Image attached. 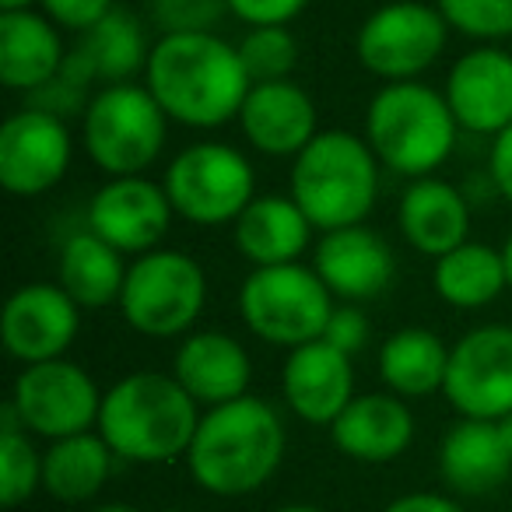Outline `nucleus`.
I'll list each match as a JSON object with an SVG mask.
<instances>
[{
	"label": "nucleus",
	"instance_id": "nucleus-3",
	"mask_svg": "<svg viewBox=\"0 0 512 512\" xmlns=\"http://www.w3.org/2000/svg\"><path fill=\"white\" fill-rule=\"evenodd\" d=\"M197 400L165 372H134L102 393L99 435L120 460L169 463L186 456L197 425Z\"/></svg>",
	"mask_w": 512,
	"mask_h": 512
},
{
	"label": "nucleus",
	"instance_id": "nucleus-41",
	"mask_svg": "<svg viewBox=\"0 0 512 512\" xmlns=\"http://www.w3.org/2000/svg\"><path fill=\"white\" fill-rule=\"evenodd\" d=\"M36 0H0V11H32Z\"/></svg>",
	"mask_w": 512,
	"mask_h": 512
},
{
	"label": "nucleus",
	"instance_id": "nucleus-20",
	"mask_svg": "<svg viewBox=\"0 0 512 512\" xmlns=\"http://www.w3.org/2000/svg\"><path fill=\"white\" fill-rule=\"evenodd\" d=\"M172 376L200 407H221L246 397L253 383V362L232 334L197 330L179 344Z\"/></svg>",
	"mask_w": 512,
	"mask_h": 512
},
{
	"label": "nucleus",
	"instance_id": "nucleus-29",
	"mask_svg": "<svg viewBox=\"0 0 512 512\" xmlns=\"http://www.w3.org/2000/svg\"><path fill=\"white\" fill-rule=\"evenodd\" d=\"M432 285L435 295L456 309L488 306L509 288L502 249H491L484 242H463L453 253L435 260Z\"/></svg>",
	"mask_w": 512,
	"mask_h": 512
},
{
	"label": "nucleus",
	"instance_id": "nucleus-17",
	"mask_svg": "<svg viewBox=\"0 0 512 512\" xmlns=\"http://www.w3.org/2000/svg\"><path fill=\"white\" fill-rule=\"evenodd\" d=\"M446 102L463 130L502 134L512 123V53L491 43L463 53L449 71Z\"/></svg>",
	"mask_w": 512,
	"mask_h": 512
},
{
	"label": "nucleus",
	"instance_id": "nucleus-30",
	"mask_svg": "<svg viewBox=\"0 0 512 512\" xmlns=\"http://www.w3.org/2000/svg\"><path fill=\"white\" fill-rule=\"evenodd\" d=\"M78 50L85 53L99 85H127L134 74L148 71L151 60V46L144 39L141 22L120 8H113L95 29H88Z\"/></svg>",
	"mask_w": 512,
	"mask_h": 512
},
{
	"label": "nucleus",
	"instance_id": "nucleus-1",
	"mask_svg": "<svg viewBox=\"0 0 512 512\" xmlns=\"http://www.w3.org/2000/svg\"><path fill=\"white\" fill-rule=\"evenodd\" d=\"M144 85L169 113V120L214 130L228 120H239L253 81L242 67L239 46L225 43L214 32H190L162 36L151 46Z\"/></svg>",
	"mask_w": 512,
	"mask_h": 512
},
{
	"label": "nucleus",
	"instance_id": "nucleus-7",
	"mask_svg": "<svg viewBox=\"0 0 512 512\" xmlns=\"http://www.w3.org/2000/svg\"><path fill=\"white\" fill-rule=\"evenodd\" d=\"M85 151L102 172L141 176L165 148L169 113L158 106L148 85H106L85 109Z\"/></svg>",
	"mask_w": 512,
	"mask_h": 512
},
{
	"label": "nucleus",
	"instance_id": "nucleus-25",
	"mask_svg": "<svg viewBox=\"0 0 512 512\" xmlns=\"http://www.w3.org/2000/svg\"><path fill=\"white\" fill-rule=\"evenodd\" d=\"M67 60L57 25L36 11H0V81L15 92H36L57 78Z\"/></svg>",
	"mask_w": 512,
	"mask_h": 512
},
{
	"label": "nucleus",
	"instance_id": "nucleus-36",
	"mask_svg": "<svg viewBox=\"0 0 512 512\" xmlns=\"http://www.w3.org/2000/svg\"><path fill=\"white\" fill-rule=\"evenodd\" d=\"M323 341H330L334 348H341L344 355H355V351H362L365 344H369V320H365V313L355 306V302H348V306H334L327 330H323Z\"/></svg>",
	"mask_w": 512,
	"mask_h": 512
},
{
	"label": "nucleus",
	"instance_id": "nucleus-37",
	"mask_svg": "<svg viewBox=\"0 0 512 512\" xmlns=\"http://www.w3.org/2000/svg\"><path fill=\"white\" fill-rule=\"evenodd\" d=\"M306 4L309 0H228V11L256 29V25H288L302 15Z\"/></svg>",
	"mask_w": 512,
	"mask_h": 512
},
{
	"label": "nucleus",
	"instance_id": "nucleus-28",
	"mask_svg": "<svg viewBox=\"0 0 512 512\" xmlns=\"http://www.w3.org/2000/svg\"><path fill=\"white\" fill-rule=\"evenodd\" d=\"M116 453L99 432L53 439L43 453V491L60 502H88L102 491Z\"/></svg>",
	"mask_w": 512,
	"mask_h": 512
},
{
	"label": "nucleus",
	"instance_id": "nucleus-14",
	"mask_svg": "<svg viewBox=\"0 0 512 512\" xmlns=\"http://www.w3.org/2000/svg\"><path fill=\"white\" fill-rule=\"evenodd\" d=\"M81 327V306L50 281L22 285L4 306L0 337L11 358L22 365H39L64 358Z\"/></svg>",
	"mask_w": 512,
	"mask_h": 512
},
{
	"label": "nucleus",
	"instance_id": "nucleus-8",
	"mask_svg": "<svg viewBox=\"0 0 512 512\" xmlns=\"http://www.w3.org/2000/svg\"><path fill=\"white\" fill-rule=\"evenodd\" d=\"M207 302L204 267L179 249H151L130 264L120 313L137 334L169 341L190 334Z\"/></svg>",
	"mask_w": 512,
	"mask_h": 512
},
{
	"label": "nucleus",
	"instance_id": "nucleus-24",
	"mask_svg": "<svg viewBox=\"0 0 512 512\" xmlns=\"http://www.w3.org/2000/svg\"><path fill=\"white\" fill-rule=\"evenodd\" d=\"M439 474L460 495H491L512 474V453L498 421L460 418L439 442Z\"/></svg>",
	"mask_w": 512,
	"mask_h": 512
},
{
	"label": "nucleus",
	"instance_id": "nucleus-40",
	"mask_svg": "<svg viewBox=\"0 0 512 512\" xmlns=\"http://www.w3.org/2000/svg\"><path fill=\"white\" fill-rule=\"evenodd\" d=\"M498 432H502L505 446H509V453H512V411L505 414V418H498Z\"/></svg>",
	"mask_w": 512,
	"mask_h": 512
},
{
	"label": "nucleus",
	"instance_id": "nucleus-44",
	"mask_svg": "<svg viewBox=\"0 0 512 512\" xmlns=\"http://www.w3.org/2000/svg\"><path fill=\"white\" fill-rule=\"evenodd\" d=\"M274 512H327V509H316V505H285V509H274Z\"/></svg>",
	"mask_w": 512,
	"mask_h": 512
},
{
	"label": "nucleus",
	"instance_id": "nucleus-13",
	"mask_svg": "<svg viewBox=\"0 0 512 512\" xmlns=\"http://www.w3.org/2000/svg\"><path fill=\"white\" fill-rule=\"evenodd\" d=\"M71 130L43 109H18L0 127V186L15 197H39L67 176Z\"/></svg>",
	"mask_w": 512,
	"mask_h": 512
},
{
	"label": "nucleus",
	"instance_id": "nucleus-10",
	"mask_svg": "<svg viewBox=\"0 0 512 512\" xmlns=\"http://www.w3.org/2000/svg\"><path fill=\"white\" fill-rule=\"evenodd\" d=\"M449 39V22L439 8L418 0H393L376 8L355 36V53L362 67L376 78L418 81L442 57Z\"/></svg>",
	"mask_w": 512,
	"mask_h": 512
},
{
	"label": "nucleus",
	"instance_id": "nucleus-35",
	"mask_svg": "<svg viewBox=\"0 0 512 512\" xmlns=\"http://www.w3.org/2000/svg\"><path fill=\"white\" fill-rule=\"evenodd\" d=\"M39 4L57 29H71L81 32V36L113 11V0H39Z\"/></svg>",
	"mask_w": 512,
	"mask_h": 512
},
{
	"label": "nucleus",
	"instance_id": "nucleus-31",
	"mask_svg": "<svg viewBox=\"0 0 512 512\" xmlns=\"http://www.w3.org/2000/svg\"><path fill=\"white\" fill-rule=\"evenodd\" d=\"M43 488V453L25 428H0V502L15 509Z\"/></svg>",
	"mask_w": 512,
	"mask_h": 512
},
{
	"label": "nucleus",
	"instance_id": "nucleus-27",
	"mask_svg": "<svg viewBox=\"0 0 512 512\" xmlns=\"http://www.w3.org/2000/svg\"><path fill=\"white\" fill-rule=\"evenodd\" d=\"M449 351L435 330L404 327L379 348V376L397 397H432L446 386Z\"/></svg>",
	"mask_w": 512,
	"mask_h": 512
},
{
	"label": "nucleus",
	"instance_id": "nucleus-2",
	"mask_svg": "<svg viewBox=\"0 0 512 512\" xmlns=\"http://www.w3.org/2000/svg\"><path fill=\"white\" fill-rule=\"evenodd\" d=\"M285 460V425L278 411L260 397L207 407L197 435L186 449L190 477L207 495H253L278 474Z\"/></svg>",
	"mask_w": 512,
	"mask_h": 512
},
{
	"label": "nucleus",
	"instance_id": "nucleus-42",
	"mask_svg": "<svg viewBox=\"0 0 512 512\" xmlns=\"http://www.w3.org/2000/svg\"><path fill=\"white\" fill-rule=\"evenodd\" d=\"M502 260H505V278H509V288H512V232H509V239H505V246H502Z\"/></svg>",
	"mask_w": 512,
	"mask_h": 512
},
{
	"label": "nucleus",
	"instance_id": "nucleus-16",
	"mask_svg": "<svg viewBox=\"0 0 512 512\" xmlns=\"http://www.w3.org/2000/svg\"><path fill=\"white\" fill-rule=\"evenodd\" d=\"M281 393L295 418L309 425H334L344 407L355 400L351 355L323 337L288 351V362L281 369Z\"/></svg>",
	"mask_w": 512,
	"mask_h": 512
},
{
	"label": "nucleus",
	"instance_id": "nucleus-39",
	"mask_svg": "<svg viewBox=\"0 0 512 512\" xmlns=\"http://www.w3.org/2000/svg\"><path fill=\"white\" fill-rule=\"evenodd\" d=\"M383 512H463V509L453 498L439 495V491H411V495L393 498Z\"/></svg>",
	"mask_w": 512,
	"mask_h": 512
},
{
	"label": "nucleus",
	"instance_id": "nucleus-5",
	"mask_svg": "<svg viewBox=\"0 0 512 512\" xmlns=\"http://www.w3.org/2000/svg\"><path fill=\"white\" fill-rule=\"evenodd\" d=\"M453 109L446 92L421 81H390L379 88L365 113V141L376 151L379 165L407 179H425L435 172L456 144Z\"/></svg>",
	"mask_w": 512,
	"mask_h": 512
},
{
	"label": "nucleus",
	"instance_id": "nucleus-34",
	"mask_svg": "<svg viewBox=\"0 0 512 512\" xmlns=\"http://www.w3.org/2000/svg\"><path fill=\"white\" fill-rule=\"evenodd\" d=\"M228 0H151V22L162 36H190V32H214L225 18Z\"/></svg>",
	"mask_w": 512,
	"mask_h": 512
},
{
	"label": "nucleus",
	"instance_id": "nucleus-11",
	"mask_svg": "<svg viewBox=\"0 0 512 512\" xmlns=\"http://www.w3.org/2000/svg\"><path fill=\"white\" fill-rule=\"evenodd\" d=\"M8 404L22 418L25 432L53 442L92 432V425H99L102 393L81 365L53 358V362L25 365Z\"/></svg>",
	"mask_w": 512,
	"mask_h": 512
},
{
	"label": "nucleus",
	"instance_id": "nucleus-6",
	"mask_svg": "<svg viewBox=\"0 0 512 512\" xmlns=\"http://www.w3.org/2000/svg\"><path fill=\"white\" fill-rule=\"evenodd\" d=\"M334 313V292L302 264L253 267L239 288V316L260 341L274 348H302L320 341Z\"/></svg>",
	"mask_w": 512,
	"mask_h": 512
},
{
	"label": "nucleus",
	"instance_id": "nucleus-4",
	"mask_svg": "<svg viewBox=\"0 0 512 512\" xmlns=\"http://www.w3.org/2000/svg\"><path fill=\"white\" fill-rule=\"evenodd\" d=\"M379 197V158L369 141L348 130H320L292 165V200L313 228L362 225Z\"/></svg>",
	"mask_w": 512,
	"mask_h": 512
},
{
	"label": "nucleus",
	"instance_id": "nucleus-21",
	"mask_svg": "<svg viewBox=\"0 0 512 512\" xmlns=\"http://www.w3.org/2000/svg\"><path fill=\"white\" fill-rule=\"evenodd\" d=\"M330 439L348 460L390 463L411 446L414 414L397 393H365L351 400L330 425Z\"/></svg>",
	"mask_w": 512,
	"mask_h": 512
},
{
	"label": "nucleus",
	"instance_id": "nucleus-12",
	"mask_svg": "<svg viewBox=\"0 0 512 512\" xmlns=\"http://www.w3.org/2000/svg\"><path fill=\"white\" fill-rule=\"evenodd\" d=\"M442 393L463 418H505L512 411V327L488 323L467 330L449 351Z\"/></svg>",
	"mask_w": 512,
	"mask_h": 512
},
{
	"label": "nucleus",
	"instance_id": "nucleus-43",
	"mask_svg": "<svg viewBox=\"0 0 512 512\" xmlns=\"http://www.w3.org/2000/svg\"><path fill=\"white\" fill-rule=\"evenodd\" d=\"M92 512H137L134 505H127V502H106V505H99V509H92Z\"/></svg>",
	"mask_w": 512,
	"mask_h": 512
},
{
	"label": "nucleus",
	"instance_id": "nucleus-9",
	"mask_svg": "<svg viewBox=\"0 0 512 512\" xmlns=\"http://www.w3.org/2000/svg\"><path fill=\"white\" fill-rule=\"evenodd\" d=\"M162 186L179 218L211 228L235 221L246 211L256 190V176L242 151L204 141L190 144L172 158Z\"/></svg>",
	"mask_w": 512,
	"mask_h": 512
},
{
	"label": "nucleus",
	"instance_id": "nucleus-32",
	"mask_svg": "<svg viewBox=\"0 0 512 512\" xmlns=\"http://www.w3.org/2000/svg\"><path fill=\"white\" fill-rule=\"evenodd\" d=\"M239 57L246 67L249 81H285L292 78L295 64H299V43L285 25H256L242 36Z\"/></svg>",
	"mask_w": 512,
	"mask_h": 512
},
{
	"label": "nucleus",
	"instance_id": "nucleus-22",
	"mask_svg": "<svg viewBox=\"0 0 512 512\" xmlns=\"http://www.w3.org/2000/svg\"><path fill=\"white\" fill-rule=\"evenodd\" d=\"M400 232L418 253L425 256H446L456 246L467 242L470 228V200L460 186L446 183V179H414L400 197Z\"/></svg>",
	"mask_w": 512,
	"mask_h": 512
},
{
	"label": "nucleus",
	"instance_id": "nucleus-33",
	"mask_svg": "<svg viewBox=\"0 0 512 512\" xmlns=\"http://www.w3.org/2000/svg\"><path fill=\"white\" fill-rule=\"evenodd\" d=\"M435 8L467 39L498 43L512 36V0H435Z\"/></svg>",
	"mask_w": 512,
	"mask_h": 512
},
{
	"label": "nucleus",
	"instance_id": "nucleus-38",
	"mask_svg": "<svg viewBox=\"0 0 512 512\" xmlns=\"http://www.w3.org/2000/svg\"><path fill=\"white\" fill-rule=\"evenodd\" d=\"M488 172L498 186V197H505L512 204V123L502 130V134L491 137Z\"/></svg>",
	"mask_w": 512,
	"mask_h": 512
},
{
	"label": "nucleus",
	"instance_id": "nucleus-45",
	"mask_svg": "<svg viewBox=\"0 0 512 512\" xmlns=\"http://www.w3.org/2000/svg\"><path fill=\"white\" fill-rule=\"evenodd\" d=\"M169 512H186V509H169Z\"/></svg>",
	"mask_w": 512,
	"mask_h": 512
},
{
	"label": "nucleus",
	"instance_id": "nucleus-23",
	"mask_svg": "<svg viewBox=\"0 0 512 512\" xmlns=\"http://www.w3.org/2000/svg\"><path fill=\"white\" fill-rule=\"evenodd\" d=\"M232 235L239 256L253 267L299 264V256L309 249L313 221L292 197L267 193V197L249 200L246 211L235 218Z\"/></svg>",
	"mask_w": 512,
	"mask_h": 512
},
{
	"label": "nucleus",
	"instance_id": "nucleus-15",
	"mask_svg": "<svg viewBox=\"0 0 512 512\" xmlns=\"http://www.w3.org/2000/svg\"><path fill=\"white\" fill-rule=\"evenodd\" d=\"M165 186L144 176H113L88 204V228L120 253H151L172 225Z\"/></svg>",
	"mask_w": 512,
	"mask_h": 512
},
{
	"label": "nucleus",
	"instance_id": "nucleus-26",
	"mask_svg": "<svg viewBox=\"0 0 512 512\" xmlns=\"http://www.w3.org/2000/svg\"><path fill=\"white\" fill-rule=\"evenodd\" d=\"M123 253L109 246L92 228L67 235L60 246V288L78 302L81 309H106L120 302L123 285H127Z\"/></svg>",
	"mask_w": 512,
	"mask_h": 512
},
{
	"label": "nucleus",
	"instance_id": "nucleus-19",
	"mask_svg": "<svg viewBox=\"0 0 512 512\" xmlns=\"http://www.w3.org/2000/svg\"><path fill=\"white\" fill-rule=\"evenodd\" d=\"M242 137L260 155L295 158L320 130H316V102L292 78L260 81L249 88L239 109Z\"/></svg>",
	"mask_w": 512,
	"mask_h": 512
},
{
	"label": "nucleus",
	"instance_id": "nucleus-18",
	"mask_svg": "<svg viewBox=\"0 0 512 512\" xmlns=\"http://www.w3.org/2000/svg\"><path fill=\"white\" fill-rule=\"evenodd\" d=\"M313 271L334 292V299L365 302L386 292L397 264L383 235L365 225H348L323 232V239L316 242Z\"/></svg>",
	"mask_w": 512,
	"mask_h": 512
}]
</instances>
